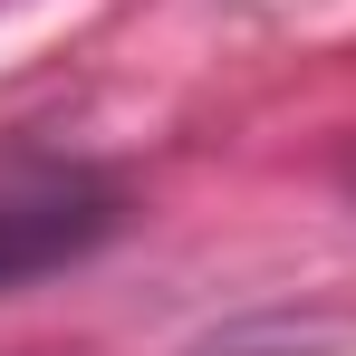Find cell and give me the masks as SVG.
I'll return each mask as SVG.
<instances>
[{"instance_id": "6da1fadb", "label": "cell", "mask_w": 356, "mask_h": 356, "mask_svg": "<svg viewBox=\"0 0 356 356\" xmlns=\"http://www.w3.org/2000/svg\"><path fill=\"white\" fill-rule=\"evenodd\" d=\"M106 232V202L87 183H29V193H0V289L29 280V270H58L87 241Z\"/></svg>"}]
</instances>
